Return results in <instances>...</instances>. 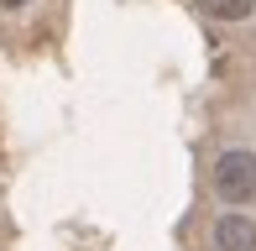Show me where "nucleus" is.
<instances>
[{
	"instance_id": "obj_1",
	"label": "nucleus",
	"mask_w": 256,
	"mask_h": 251,
	"mask_svg": "<svg viewBox=\"0 0 256 251\" xmlns=\"http://www.w3.org/2000/svg\"><path fill=\"white\" fill-rule=\"evenodd\" d=\"M214 194H220L225 204L256 199V152H246V146L220 152V162H214Z\"/></svg>"
},
{
	"instance_id": "obj_2",
	"label": "nucleus",
	"mask_w": 256,
	"mask_h": 251,
	"mask_svg": "<svg viewBox=\"0 0 256 251\" xmlns=\"http://www.w3.org/2000/svg\"><path fill=\"white\" fill-rule=\"evenodd\" d=\"M214 251H256V220L251 214H220L214 220Z\"/></svg>"
},
{
	"instance_id": "obj_3",
	"label": "nucleus",
	"mask_w": 256,
	"mask_h": 251,
	"mask_svg": "<svg viewBox=\"0 0 256 251\" xmlns=\"http://www.w3.org/2000/svg\"><path fill=\"white\" fill-rule=\"evenodd\" d=\"M199 10L214 16V21H246L256 10V0H199Z\"/></svg>"
},
{
	"instance_id": "obj_4",
	"label": "nucleus",
	"mask_w": 256,
	"mask_h": 251,
	"mask_svg": "<svg viewBox=\"0 0 256 251\" xmlns=\"http://www.w3.org/2000/svg\"><path fill=\"white\" fill-rule=\"evenodd\" d=\"M0 6H6V10H16V6H26V0H0Z\"/></svg>"
}]
</instances>
